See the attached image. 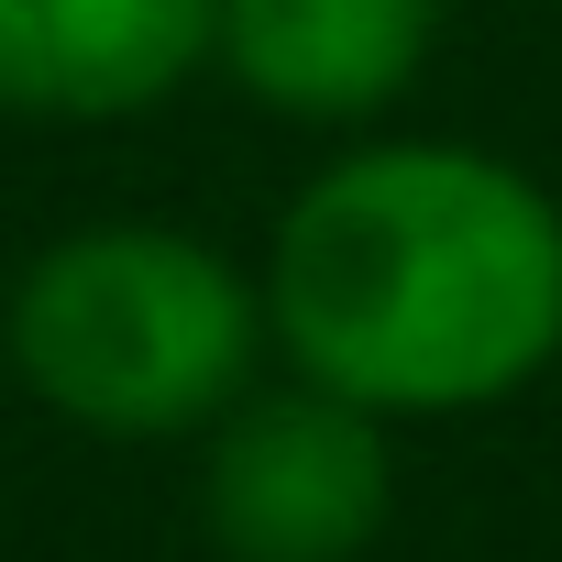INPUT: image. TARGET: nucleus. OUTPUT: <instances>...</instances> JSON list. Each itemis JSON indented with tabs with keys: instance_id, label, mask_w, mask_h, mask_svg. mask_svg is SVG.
Masks as SVG:
<instances>
[{
	"instance_id": "f257e3e1",
	"label": "nucleus",
	"mask_w": 562,
	"mask_h": 562,
	"mask_svg": "<svg viewBox=\"0 0 562 562\" xmlns=\"http://www.w3.org/2000/svg\"><path fill=\"white\" fill-rule=\"evenodd\" d=\"M265 342L375 419H474L562 364V199L452 133H353L265 232Z\"/></svg>"
},
{
	"instance_id": "f03ea898",
	"label": "nucleus",
	"mask_w": 562,
	"mask_h": 562,
	"mask_svg": "<svg viewBox=\"0 0 562 562\" xmlns=\"http://www.w3.org/2000/svg\"><path fill=\"white\" fill-rule=\"evenodd\" d=\"M0 353L89 441H199L276 364L254 265L188 221L56 232L0 299Z\"/></svg>"
},
{
	"instance_id": "7ed1b4c3",
	"label": "nucleus",
	"mask_w": 562,
	"mask_h": 562,
	"mask_svg": "<svg viewBox=\"0 0 562 562\" xmlns=\"http://www.w3.org/2000/svg\"><path fill=\"white\" fill-rule=\"evenodd\" d=\"M199 518L232 562H364L397 518V419L276 364L199 430Z\"/></svg>"
},
{
	"instance_id": "20e7f679",
	"label": "nucleus",
	"mask_w": 562,
	"mask_h": 562,
	"mask_svg": "<svg viewBox=\"0 0 562 562\" xmlns=\"http://www.w3.org/2000/svg\"><path fill=\"white\" fill-rule=\"evenodd\" d=\"M221 56V0H0V111L100 133L199 89Z\"/></svg>"
},
{
	"instance_id": "39448f33",
	"label": "nucleus",
	"mask_w": 562,
	"mask_h": 562,
	"mask_svg": "<svg viewBox=\"0 0 562 562\" xmlns=\"http://www.w3.org/2000/svg\"><path fill=\"white\" fill-rule=\"evenodd\" d=\"M441 56V0H221V78L299 133H375Z\"/></svg>"
}]
</instances>
